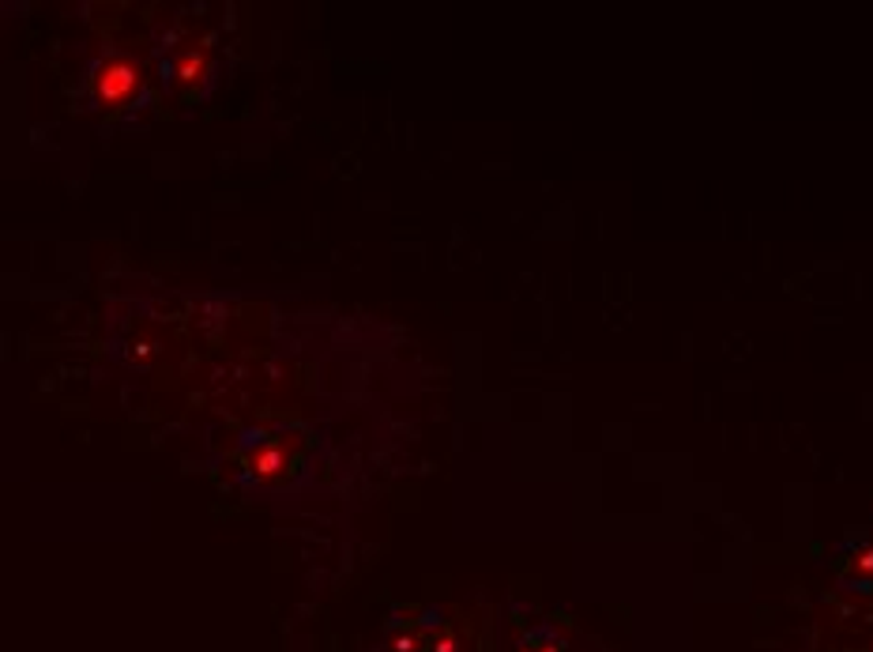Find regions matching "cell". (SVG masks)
<instances>
[{
  "mask_svg": "<svg viewBox=\"0 0 873 652\" xmlns=\"http://www.w3.org/2000/svg\"><path fill=\"white\" fill-rule=\"evenodd\" d=\"M169 72H174L169 79H177V84H204V79H207V58H204V50H181Z\"/></svg>",
  "mask_w": 873,
  "mask_h": 652,
  "instance_id": "obj_2",
  "label": "cell"
},
{
  "mask_svg": "<svg viewBox=\"0 0 873 652\" xmlns=\"http://www.w3.org/2000/svg\"><path fill=\"white\" fill-rule=\"evenodd\" d=\"M140 84H143L140 68L128 58H106L94 68V99L110 110L128 106L140 95Z\"/></svg>",
  "mask_w": 873,
  "mask_h": 652,
  "instance_id": "obj_1",
  "label": "cell"
}]
</instances>
